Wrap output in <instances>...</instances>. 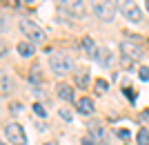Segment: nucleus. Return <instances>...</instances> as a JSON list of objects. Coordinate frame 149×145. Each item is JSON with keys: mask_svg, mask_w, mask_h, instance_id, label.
I'll list each match as a JSON object with an SVG mask.
<instances>
[{"mask_svg": "<svg viewBox=\"0 0 149 145\" xmlns=\"http://www.w3.org/2000/svg\"><path fill=\"white\" fill-rule=\"evenodd\" d=\"M91 9L105 22H111L113 16H116V2L113 0H91Z\"/></svg>", "mask_w": 149, "mask_h": 145, "instance_id": "nucleus-1", "label": "nucleus"}, {"mask_svg": "<svg viewBox=\"0 0 149 145\" xmlns=\"http://www.w3.org/2000/svg\"><path fill=\"white\" fill-rule=\"evenodd\" d=\"M116 9H118L127 20H131V22H140V20H143V11H140V7H138L134 0H116Z\"/></svg>", "mask_w": 149, "mask_h": 145, "instance_id": "nucleus-2", "label": "nucleus"}, {"mask_svg": "<svg viewBox=\"0 0 149 145\" xmlns=\"http://www.w3.org/2000/svg\"><path fill=\"white\" fill-rule=\"evenodd\" d=\"M20 32L25 34L27 38H31L36 45H42L47 40V34H45L42 27H38L33 20H20Z\"/></svg>", "mask_w": 149, "mask_h": 145, "instance_id": "nucleus-3", "label": "nucleus"}, {"mask_svg": "<svg viewBox=\"0 0 149 145\" xmlns=\"http://www.w3.org/2000/svg\"><path fill=\"white\" fill-rule=\"evenodd\" d=\"M49 65H51V71L54 74H67L71 67H74V60L67 56V54H54L49 58Z\"/></svg>", "mask_w": 149, "mask_h": 145, "instance_id": "nucleus-4", "label": "nucleus"}, {"mask_svg": "<svg viewBox=\"0 0 149 145\" xmlns=\"http://www.w3.org/2000/svg\"><path fill=\"white\" fill-rule=\"evenodd\" d=\"M5 132H7V139L11 141V145H27V134L18 123H9L5 127Z\"/></svg>", "mask_w": 149, "mask_h": 145, "instance_id": "nucleus-5", "label": "nucleus"}, {"mask_svg": "<svg viewBox=\"0 0 149 145\" xmlns=\"http://www.w3.org/2000/svg\"><path fill=\"white\" fill-rule=\"evenodd\" d=\"M120 51H123V54L129 58V60H138V58H143V49H140L138 45L129 43V40H125V43L120 45Z\"/></svg>", "mask_w": 149, "mask_h": 145, "instance_id": "nucleus-6", "label": "nucleus"}, {"mask_svg": "<svg viewBox=\"0 0 149 145\" xmlns=\"http://www.w3.org/2000/svg\"><path fill=\"white\" fill-rule=\"evenodd\" d=\"M62 7L69 9V13H76V16H80L85 11V5H82V0H60Z\"/></svg>", "mask_w": 149, "mask_h": 145, "instance_id": "nucleus-7", "label": "nucleus"}, {"mask_svg": "<svg viewBox=\"0 0 149 145\" xmlns=\"http://www.w3.org/2000/svg\"><path fill=\"white\" fill-rule=\"evenodd\" d=\"M56 92H58V96H60L62 101H74V89L69 87L67 83H58Z\"/></svg>", "mask_w": 149, "mask_h": 145, "instance_id": "nucleus-8", "label": "nucleus"}, {"mask_svg": "<svg viewBox=\"0 0 149 145\" xmlns=\"http://www.w3.org/2000/svg\"><path fill=\"white\" fill-rule=\"evenodd\" d=\"M76 105H78V112H80V114H91L93 112V101H91V98H87V96L80 98Z\"/></svg>", "mask_w": 149, "mask_h": 145, "instance_id": "nucleus-9", "label": "nucleus"}, {"mask_svg": "<svg viewBox=\"0 0 149 145\" xmlns=\"http://www.w3.org/2000/svg\"><path fill=\"white\" fill-rule=\"evenodd\" d=\"M0 92L2 94H9L11 92V78L7 71H0Z\"/></svg>", "mask_w": 149, "mask_h": 145, "instance_id": "nucleus-10", "label": "nucleus"}, {"mask_svg": "<svg viewBox=\"0 0 149 145\" xmlns=\"http://www.w3.org/2000/svg\"><path fill=\"white\" fill-rule=\"evenodd\" d=\"M16 49H18V54L22 58H29V56H33V47H31L27 40H22V43H18L16 45Z\"/></svg>", "mask_w": 149, "mask_h": 145, "instance_id": "nucleus-11", "label": "nucleus"}, {"mask_svg": "<svg viewBox=\"0 0 149 145\" xmlns=\"http://www.w3.org/2000/svg\"><path fill=\"white\" fill-rule=\"evenodd\" d=\"M82 49L87 51V56H96V54H98V51H96V45H93V40L89 36L82 38Z\"/></svg>", "mask_w": 149, "mask_h": 145, "instance_id": "nucleus-12", "label": "nucleus"}, {"mask_svg": "<svg viewBox=\"0 0 149 145\" xmlns=\"http://www.w3.org/2000/svg\"><path fill=\"white\" fill-rule=\"evenodd\" d=\"M87 83H89V74H85V71H78V74H76V85H78V87H87Z\"/></svg>", "mask_w": 149, "mask_h": 145, "instance_id": "nucleus-13", "label": "nucleus"}, {"mask_svg": "<svg viewBox=\"0 0 149 145\" xmlns=\"http://www.w3.org/2000/svg\"><path fill=\"white\" fill-rule=\"evenodd\" d=\"M136 141H138V145H149V132L147 130H140L136 134Z\"/></svg>", "mask_w": 149, "mask_h": 145, "instance_id": "nucleus-14", "label": "nucleus"}, {"mask_svg": "<svg viewBox=\"0 0 149 145\" xmlns=\"http://www.w3.org/2000/svg\"><path fill=\"white\" fill-rule=\"evenodd\" d=\"M107 89H109L107 81H102V78H100V81H96V92H98V94H105Z\"/></svg>", "mask_w": 149, "mask_h": 145, "instance_id": "nucleus-15", "label": "nucleus"}, {"mask_svg": "<svg viewBox=\"0 0 149 145\" xmlns=\"http://www.w3.org/2000/svg\"><path fill=\"white\" fill-rule=\"evenodd\" d=\"M33 114H36V116H40V118H45V116H47V109H45L40 103H33Z\"/></svg>", "mask_w": 149, "mask_h": 145, "instance_id": "nucleus-16", "label": "nucleus"}, {"mask_svg": "<svg viewBox=\"0 0 149 145\" xmlns=\"http://www.w3.org/2000/svg\"><path fill=\"white\" fill-rule=\"evenodd\" d=\"M91 132L96 134L100 141H105V132H102V130H98V125H91Z\"/></svg>", "mask_w": 149, "mask_h": 145, "instance_id": "nucleus-17", "label": "nucleus"}, {"mask_svg": "<svg viewBox=\"0 0 149 145\" xmlns=\"http://www.w3.org/2000/svg\"><path fill=\"white\" fill-rule=\"evenodd\" d=\"M138 76H140L143 81H149V69H147V67H140V71H138Z\"/></svg>", "mask_w": 149, "mask_h": 145, "instance_id": "nucleus-18", "label": "nucleus"}, {"mask_svg": "<svg viewBox=\"0 0 149 145\" xmlns=\"http://www.w3.org/2000/svg\"><path fill=\"white\" fill-rule=\"evenodd\" d=\"M60 116L65 120H71V112H69V109H60Z\"/></svg>", "mask_w": 149, "mask_h": 145, "instance_id": "nucleus-19", "label": "nucleus"}, {"mask_svg": "<svg viewBox=\"0 0 149 145\" xmlns=\"http://www.w3.org/2000/svg\"><path fill=\"white\" fill-rule=\"evenodd\" d=\"M118 136L120 139H129V130H118Z\"/></svg>", "mask_w": 149, "mask_h": 145, "instance_id": "nucleus-20", "label": "nucleus"}, {"mask_svg": "<svg viewBox=\"0 0 149 145\" xmlns=\"http://www.w3.org/2000/svg\"><path fill=\"white\" fill-rule=\"evenodd\" d=\"M20 109H22V105H20V103H11V112H13V114L20 112Z\"/></svg>", "mask_w": 149, "mask_h": 145, "instance_id": "nucleus-21", "label": "nucleus"}, {"mask_svg": "<svg viewBox=\"0 0 149 145\" xmlns=\"http://www.w3.org/2000/svg\"><path fill=\"white\" fill-rule=\"evenodd\" d=\"M125 94L129 96V101H134V98H136V96H134V92H131V89H125Z\"/></svg>", "mask_w": 149, "mask_h": 145, "instance_id": "nucleus-22", "label": "nucleus"}, {"mask_svg": "<svg viewBox=\"0 0 149 145\" xmlns=\"http://www.w3.org/2000/svg\"><path fill=\"white\" fill-rule=\"evenodd\" d=\"M82 145H96V143H93L91 139H85V141H82Z\"/></svg>", "mask_w": 149, "mask_h": 145, "instance_id": "nucleus-23", "label": "nucleus"}, {"mask_svg": "<svg viewBox=\"0 0 149 145\" xmlns=\"http://www.w3.org/2000/svg\"><path fill=\"white\" fill-rule=\"evenodd\" d=\"M2 20H5V18H0V32H2V29H5V22H2Z\"/></svg>", "mask_w": 149, "mask_h": 145, "instance_id": "nucleus-24", "label": "nucleus"}, {"mask_svg": "<svg viewBox=\"0 0 149 145\" xmlns=\"http://www.w3.org/2000/svg\"><path fill=\"white\" fill-rule=\"evenodd\" d=\"M0 145H7V143H5V141H0Z\"/></svg>", "mask_w": 149, "mask_h": 145, "instance_id": "nucleus-25", "label": "nucleus"}, {"mask_svg": "<svg viewBox=\"0 0 149 145\" xmlns=\"http://www.w3.org/2000/svg\"><path fill=\"white\" fill-rule=\"evenodd\" d=\"M47 145H56V143H47Z\"/></svg>", "mask_w": 149, "mask_h": 145, "instance_id": "nucleus-26", "label": "nucleus"}, {"mask_svg": "<svg viewBox=\"0 0 149 145\" xmlns=\"http://www.w3.org/2000/svg\"><path fill=\"white\" fill-rule=\"evenodd\" d=\"M147 9H149V0H147Z\"/></svg>", "mask_w": 149, "mask_h": 145, "instance_id": "nucleus-27", "label": "nucleus"}]
</instances>
